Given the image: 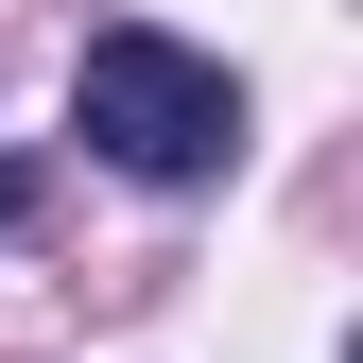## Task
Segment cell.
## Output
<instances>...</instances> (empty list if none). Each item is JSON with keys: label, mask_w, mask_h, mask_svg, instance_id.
Instances as JSON below:
<instances>
[{"label": "cell", "mask_w": 363, "mask_h": 363, "mask_svg": "<svg viewBox=\"0 0 363 363\" xmlns=\"http://www.w3.org/2000/svg\"><path fill=\"white\" fill-rule=\"evenodd\" d=\"M69 139L104 173H139V191H208L242 156V69L191 52V35H156V18H104L86 69H69Z\"/></svg>", "instance_id": "6da1fadb"}]
</instances>
